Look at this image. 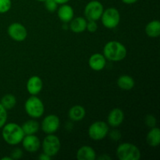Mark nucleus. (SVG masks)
Instances as JSON below:
<instances>
[{"label":"nucleus","mask_w":160,"mask_h":160,"mask_svg":"<svg viewBox=\"0 0 160 160\" xmlns=\"http://www.w3.org/2000/svg\"><path fill=\"white\" fill-rule=\"evenodd\" d=\"M2 129V136L3 140L8 145H18L22 142L25 135L21 126L15 123H6Z\"/></svg>","instance_id":"nucleus-1"},{"label":"nucleus","mask_w":160,"mask_h":160,"mask_svg":"<svg viewBox=\"0 0 160 160\" xmlns=\"http://www.w3.org/2000/svg\"><path fill=\"white\" fill-rule=\"evenodd\" d=\"M127 48L117 41L107 42L103 48V56L106 59L112 62H120L127 56Z\"/></svg>","instance_id":"nucleus-2"},{"label":"nucleus","mask_w":160,"mask_h":160,"mask_svg":"<svg viewBox=\"0 0 160 160\" xmlns=\"http://www.w3.org/2000/svg\"><path fill=\"white\" fill-rule=\"evenodd\" d=\"M27 114L32 119H38L44 114L45 106L43 102L36 95H31L27 99L24 104Z\"/></svg>","instance_id":"nucleus-3"},{"label":"nucleus","mask_w":160,"mask_h":160,"mask_svg":"<svg viewBox=\"0 0 160 160\" xmlns=\"http://www.w3.org/2000/svg\"><path fill=\"white\" fill-rule=\"evenodd\" d=\"M117 156L120 160H139L141 151L134 144L122 143L117 147Z\"/></svg>","instance_id":"nucleus-4"},{"label":"nucleus","mask_w":160,"mask_h":160,"mask_svg":"<svg viewBox=\"0 0 160 160\" xmlns=\"http://www.w3.org/2000/svg\"><path fill=\"white\" fill-rule=\"evenodd\" d=\"M42 150L45 154L50 157H53L58 154L61 148L60 140L53 134H48L44 138L42 144Z\"/></svg>","instance_id":"nucleus-5"},{"label":"nucleus","mask_w":160,"mask_h":160,"mask_svg":"<svg viewBox=\"0 0 160 160\" xmlns=\"http://www.w3.org/2000/svg\"><path fill=\"white\" fill-rule=\"evenodd\" d=\"M100 19L105 28L108 29H113L120 23V15L118 9L114 7H110L103 11Z\"/></svg>","instance_id":"nucleus-6"},{"label":"nucleus","mask_w":160,"mask_h":160,"mask_svg":"<svg viewBox=\"0 0 160 160\" xmlns=\"http://www.w3.org/2000/svg\"><path fill=\"white\" fill-rule=\"evenodd\" d=\"M109 128L107 123L104 121H96L90 125L88 128V136L94 141H101L108 135Z\"/></svg>","instance_id":"nucleus-7"},{"label":"nucleus","mask_w":160,"mask_h":160,"mask_svg":"<svg viewBox=\"0 0 160 160\" xmlns=\"http://www.w3.org/2000/svg\"><path fill=\"white\" fill-rule=\"evenodd\" d=\"M104 11L103 5L97 0H92L84 8V16L88 20H98L101 18Z\"/></svg>","instance_id":"nucleus-8"},{"label":"nucleus","mask_w":160,"mask_h":160,"mask_svg":"<svg viewBox=\"0 0 160 160\" xmlns=\"http://www.w3.org/2000/svg\"><path fill=\"white\" fill-rule=\"evenodd\" d=\"M7 33L9 37L16 42H23L27 38L28 31L26 28L20 23H12L8 27Z\"/></svg>","instance_id":"nucleus-9"},{"label":"nucleus","mask_w":160,"mask_h":160,"mask_svg":"<svg viewBox=\"0 0 160 160\" xmlns=\"http://www.w3.org/2000/svg\"><path fill=\"white\" fill-rule=\"evenodd\" d=\"M60 126V120L56 115L49 114L43 119L42 122V129L45 134H54Z\"/></svg>","instance_id":"nucleus-10"},{"label":"nucleus","mask_w":160,"mask_h":160,"mask_svg":"<svg viewBox=\"0 0 160 160\" xmlns=\"http://www.w3.org/2000/svg\"><path fill=\"white\" fill-rule=\"evenodd\" d=\"M23 148L28 152H35L41 148V141L34 134L24 135L22 140Z\"/></svg>","instance_id":"nucleus-11"},{"label":"nucleus","mask_w":160,"mask_h":160,"mask_svg":"<svg viewBox=\"0 0 160 160\" xmlns=\"http://www.w3.org/2000/svg\"><path fill=\"white\" fill-rule=\"evenodd\" d=\"M124 120V112L120 108H114L109 113L107 117L108 125L112 128H117L122 124Z\"/></svg>","instance_id":"nucleus-12"},{"label":"nucleus","mask_w":160,"mask_h":160,"mask_svg":"<svg viewBox=\"0 0 160 160\" xmlns=\"http://www.w3.org/2000/svg\"><path fill=\"white\" fill-rule=\"evenodd\" d=\"M27 90L31 95H37L40 93L43 88V82L40 77L32 76L27 82Z\"/></svg>","instance_id":"nucleus-13"},{"label":"nucleus","mask_w":160,"mask_h":160,"mask_svg":"<svg viewBox=\"0 0 160 160\" xmlns=\"http://www.w3.org/2000/svg\"><path fill=\"white\" fill-rule=\"evenodd\" d=\"M88 65L91 69L95 71H100L103 70L106 65V59L103 54L95 53L92 55L88 59Z\"/></svg>","instance_id":"nucleus-14"},{"label":"nucleus","mask_w":160,"mask_h":160,"mask_svg":"<svg viewBox=\"0 0 160 160\" xmlns=\"http://www.w3.org/2000/svg\"><path fill=\"white\" fill-rule=\"evenodd\" d=\"M58 17L63 23H70V20L73 18L74 11L72 6L66 4L61 5L60 7L57 9Z\"/></svg>","instance_id":"nucleus-15"},{"label":"nucleus","mask_w":160,"mask_h":160,"mask_svg":"<svg viewBox=\"0 0 160 160\" xmlns=\"http://www.w3.org/2000/svg\"><path fill=\"white\" fill-rule=\"evenodd\" d=\"M78 160H95L96 159V152L92 147L89 145L81 146L76 154Z\"/></svg>","instance_id":"nucleus-16"},{"label":"nucleus","mask_w":160,"mask_h":160,"mask_svg":"<svg viewBox=\"0 0 160 160\" xmlns=\"http://www.w3.org/2000/svg\"><path fill=\"white\" fill-rule=\"evenodd\" d=\"M87 26V20L82 17H78L73 18L70 22V29L74 33L84 32L86 30Z\"/></svg>","instance_id":"nucleus-17"},{"label":"nucleus","mask_w":160,"mask_h":160,"mask_svg":"<svg viewBox=\"0 0 160 160\" xmlns=\"http://www.w3.org/2000/svg\"><path fill=\"white\" fill-rule=\"evenodd\" d=\"M146 142L149 146L157 147L160 144V130L159 128L153 127L148 132L146 136Z\"/></svg>","instance_id":"nucleus-18"},{"label":"nucleus","mask_w":160,"mask_h":160,"mask_svg":"<svg viewBox=\"0 0 160 160\" xmlns=\"http://www.w3.org/2000/svg\"><path fill=\"white\" fill-rule=\"evenodd\" d=\"M86 111L83 106L76 105L71 107L69 110V117L72 121H81L85 117Z\"/></svg>","instance_id":"nucleus-19"},{"label":"nucleus","mask_w":160,"mask_h":160,"mask_svg":"<svg viewBox=\"0 0 160 160\" xmlns=\"http://www.w3.org/2000/svg\"><path fill=\"white\" fill-rule=\"evenodd\" d=\"M21 128L25 135H30V134H35L39 131L40 125L37 120L32 119L24 122Z\"/></svg>","instance_id":"nucleus-20"},{"label":"nucleus","mask_w":160,"mask_h":160,"mask_svg":"<svg viewBox=\"0 0 160 160\" xmlns=\"http://www.w3.org/2000/svg\"><path fill=\"white\" fill-rule=\"evenodd\" d=\"M117 85L123 90L129 91L134 87L135 82L132 77L129 75H122L117 79Z\"/></svg>","instance_id":"nucleus-21"},{"label":"nucleus","mask_w":160,"mask_h":160,"mask_svg":"<svg viewBox=\"0 0 160 160\" xmlns=\"http://www.w3.org/2000/svg\"><path fill=\"white\" fill-rule=\"evenodd\" d=\"M145 33L150 38H158L160 35L159 20H152L145 27Z\"/></svg>","instance_id":"nucleus-22"},{"label":"nucleus","mask_w":160,"mask_h":160,"mask_svg":"<svg viewBox=\"0 0 160 160\" xmlns=\"http://www.w3.org/2000/svg\"><path fill=\"white\" fill-rule=\"evenodd\" d=\"M0 103L6 110H9V109H12L16 106L17 98H16L15 95H12V94H6L1 98Z\"/></svg>","instance_id":"nucleus-23"},{"label":"nucleus","mask_w":160,"mask_h":160,"mask_svg":"<svg viewBox=\"0 0 160 160\" xmlns=\"http://www.w3.org/2000/svg\"><path fill=\"white\" fill-rule=\"evenodd\" d=\"M12 7L11 0H0V13H6L9 12Z\"/></svg>","instance_id":"nucleus-24"},{"label":"nucleus","mask_w":160,"mask_h":160,"mask_svg":"<svg viewBox=\"0 0 160 160\" xmlns=\"http://www.w3.org/2000/svg\"><path fill=\"white\" fill-rule=\"evenodd\" d=\"M7 121V110L0 103V129L4 126Z\"/></svg>","instance_id":"nucleus-25"},{"label":"nucleus","mask_w":160,"mask_h":160,"mask_svg":"<svg viewBox=\"0 0 160 160\" xmlns=\"http://www.w3.org/2000/svg\"><path fill=\"white\" fill-rule=\"evenodd\" d=\"M45 2V9L49 12H53L58 9V4L55 0H46L44 2Z\"/></svg>","instance_id":"nucleus-26"},{"label":"nucleus","mask_w":160,"mask_h":160,"mask_svg":"<svg viewBox=\"0 0 160 160\" xmlns=\"http://www.w3.org/2000/svg\"><path fill=\"white\" fill-rule=\"evenodd\" d=\"M108 135H109V138H110L111 140L115 141V142H117V141L120 140L122 137V134L121 133H120V131L117 129H113L110 131H109Z\"/></svg>","instance_id":"nucleus-27"},{"label":"nucleus","mask_w":160,"mask_h":160,"mask_svg":"<svg viewBox=\"0 0 160 160\" xmlns=\"http://www.w3.org/2000/svg\"><path fill=\"white\" fill-rule=\"evenodd\" d=\"M145 124H146L148 127H149V128H153V127H156V117H155L153 115H151V114H149V115H147L146 117H145Z\"/></svg>","instance_id":"nucleus-28"},{"label":"nucleus","mask_w":160,"mask_h":160,"mask_svg":"<svg viewBox=\"0 0 160 160\" xmlns=\"http://www.w3.org/2000/svg\"><path fill=\"white\" fill-rule=\"evenodd\" d=\"M23 151L20 148H15L10 153V157L12 159H20L23 157Z\"/></svg>","instance_id":"nucleus-29"},{"label":"nucleus","mask_w":160,"mask_h":160,"mask_svg":"<svg viewBox=\"0 0 160 160\" xmlns=\"http://www.w3.org/2000/svg\"><path fill=\"white\" fill-rule=\"evenodd\" d=\"M97 29H98V24L95 20H88V22H87L86 30H88L89 32H95Z\"/></svg>","instance_id":"nucleus-30"},{"label":"nucleus","mask_w":160,"mask_h":160,"mask_svg":"<svg viewBox=\"0 0 160 160\" xmlns=\"http://www.w3.org/2000/svg\"><path fill=\"white\" fill-rule=\"evenodd\" d=\"M38 159L40 160H50L52 159V157H50V156H47L46 154H45V153H42V154H41L40 156H38Z\"/></svg>","instance_id":"nucleus-31"},{"label":"nucleus","mask_w":160,"mask_h":160,"mask_svg":"<svg viewBox=\"0 0 160 160\" xmlns=\"http://www.w3.org/2000/svg\"><path fill=\"white\" fill-rule=\"evenodd\" d=\"M138 0H122L123 3L125 4H128V5H131V4H134V3L137 2Z\"/></svg>","instance_id":"nucleus-32"},{"label":"nucleus","mask_w":160,"mask_h":160,"mask_svg":"<svg viewBox=\"0 0 160 160\" xmlns=\"http://www.w3.org/2000/svg\"><path fill=\"white\" fill-rule=\"evenodd\" d=\"M98 159L100 160H110L111 159V157H109V156H108L107 155H102V156H99V157H98Z\"/></svg>","instance_id":"nucleus-33"},{"label":"nucleus","mask_w":160,"mask_h":160,"mask_svg":"<svg viewBox=\"0 0 160 160\" xmlns=\"http://www.w3.org/2000/svg\"><path fill=\"white\" fill-rule=\"evenodd\" d=\"M55 1L57 2L58 5H62V4H66V3L68 2L70 0H55Z\"/></svg>","instance_id":"nucleus-34"},{"label":"nucleus","mask_w":160,"mask_h":160,"mask_svg":"<svg viewBox=\"0 0 160 160\" xmlns=\"http://www.w3.org/2000/svg\"><path fill=\"white\" fill-rule=\"evenodd\" d=\"M2 160H12V158L10 156H5V157H2L1 159Z\"/></svg>","instance_id":"nucleus-35"},{"label":"nucleus","mask_w":160,"mask_h":160,"mask_svg":"<svg viewBox=\"0 0 160 160\" xmlns=\"http://www.w3.org/2000/svg\"><path fill=\"white\" fill-rule=\"evenodd\" d=\"M37 1H38V2H45V1H46V0H37Z\"/></svg>","instance_id":"nucleus-36"}]
</instances>
